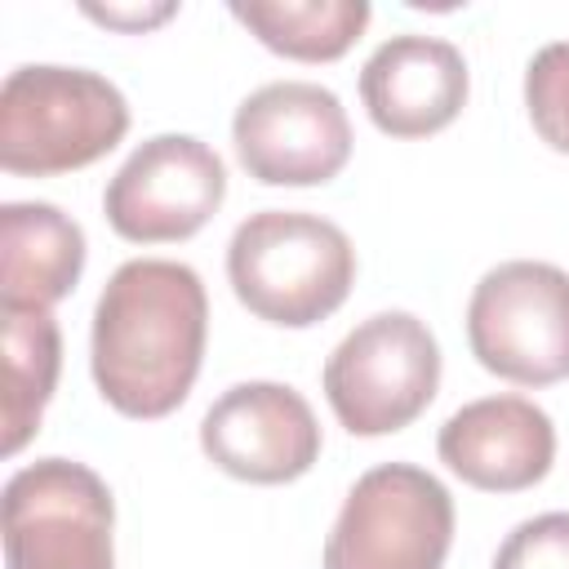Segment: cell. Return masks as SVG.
I'll list each match as a JSON object with an SVG mask.
<instances>
[{"label": "cell", "mask_w": 569, "mask_h": 569, "mask_svg": "<svg viewBox=\"0 0 569 569\" xmlns=\"http://www.w3.org/2000/svg\"><path fill=\"white\" fill-rule=\"evenodd\" d=\"M204 342L209 293L196 267L129 258L111 271L93 307L89 369L98 396L124 418H164L191 396Z\"/></svg>", "instance_id": "cell-1"}, {"label": "cell", "mask_w": 569, "mask_h": 569, "mask_svg": "<svg viewBox=\"0 0 569 569\" xmlns=\"http://www.w3.org/2000/svg\"><path fill=\"white\" fill-rule=\"evenodd\" d=\"M227 280L240 307L280 329H311L356 284L351 236L307 209L249 213L227 244Z\"/></svg>", "instance_id": "cell-2"}, {"label": "cell", "mask_w": 569, "mask_h": 569, "mask_svg": "<svg viewBox=\"0 0 569 569\" xmlns=\"http://www.w3.org/2000/svg\"><path fill=\"white\" fill-rule=\"evenodd\" d=\"M129 133L124 93L84 67L27 62L0 84V164L18 178H53L116 151Z\"/></svg>", "instance_id": "cell-3"}, {"label": "cell", "mask_w": 569, "mask_h": 569, "mask_svg": "<svg viewBox=\"0 0 569 569\" xmlns=\"http://www.w3.org/2000/svg\"><path fill=\"white\" fill-rule=\"evenodd\" d=\"M320 382L338 427L391 436L436 400L440 342L413 311H378L329 351Z\"/></svg>", "instance_id": "cell-4"}, {"label": "cell", "mask_w": 569, "mask_h": 569, "mask_svg": "<svg viewBox=\"0 0 569 569\" xmlns=\"http://www.w3.org/2000/svg\"><path fill=\"white\" fill-rule=\"evenodd\" d=\"M467 342L480 369L516 387L569 378V271L556 262H498L467 302Z\"/></svg>", "instance_id": "cell-5"}, {"label": "cell", "mask_w": 569, "mask_h": 569, "mask_svg": "<svg viewBox=\"0 0 569 569\" xmlns=\"http://www.w3.org/2000/svg\"><path fill=\"white\" fill-rule=\"evenodd\" d=\"M4 569H116L107 480L71 458H36L4 480Z\"/></svg>", "instance_id": "cell-6"}, {"label": "cell", "mask_w": 569, "mask_h": 569, "mask_svg": "<svg viewBox=\"0 0 569 569\" xmlns=\"http://www.w3.org/2000/svg\"><path fill=\"white\" fill-rule=\"evenodd\" d=\"M453 525V498L427 467L382 462L347 489L325 569H445Z\"/></svg>", "instance_id": "cell-7"}, {"label": "cell", "mask_w": 569, "mask_h": 569, "mask_svg": "<svg viewBox=\"0 0 569 569\" xmlns=\"http://www.w3.org/2000/svg\"><path fill=\"white\" fill-rule=\"evenodd\" d=\"M231 147L262 187H320L351 160V120L316 80H271L231 116Z\"/></svg>", "instance_id": "cell-8"}, {"label": "cell", "mask_w": 569, "mask_h": 569, "mask_svg": "<svg viewBox=\"0 0 569 569\" xmlns=\"http://www.w3.org/2000/svg\"><path fill=\"white\" fill-rule=\"evenodd\" d=\"M227 200V164L191 133H156L111 173L107 227L129 244L191 240Z\"/></svg>", "instance_id": "cell-9"}, {"label": "cell", "mask_w": 569, "mask_h": 569, "mask_svg": "<svg viewBox=\"0 0 569 569\" xmlns=\"http://www.w3.org/2000/svg\"><path fill=\"white\" fill-rule=\"evenodd\" d=\"M320 422L302 391L284 382H236L200 418L204 458L244 485H289L320 458Z\"/></svg>", "instance_id": "cell-10"}, {"label": "cell", "mask_w": 569, "mask_h": 569, "mask_svg": "<svg viewBox=\"0 0 569 569\" xmlns=\"http://www.w3.org/2000/svg\"><path fill=\"white\" fill-rule=\"evenodd\" d=\"M467 93V58L440 36H391L360 67V102L387 138H431L449 129Z\"/></svg>", "instance_id": "cell-11"}, {"label": "cell", "mask_w": 569, "mask_h": 569, "mask_svg": "<svg viewBox=\"0 0 569 569\" xmlns=\"http://www.w3.org/2000/svg\"><path fill=\"white\" fill-rule=\"evenodd\" d=\"M440 462L471 489L520 493L556 462V427L525 396H485L453 409L436 436Z\"/></svg>", "instance_id": "cell-12"}, {"label": "cell", "mask_w": 569, "mask_h": 569, "mask_svg": "<svg viewBox=\"0 0 569 569\" xmlns=\"http://www.w3.org/2000/svg\"><path fill=\"white\" fill-rule=\"evenodd\" d=\"M84 271V227L49 200H9L0 209V307L49 311Z\"/></svg>", "instance_id": "cell-13"}, {"label": "cell", "mask_w": 569, "mask_h": 569, "mask_svg": "<svg viewBox=\"0 0 569 569\" xmlns=\"http://www.w3.org/2000/svg\"><path fill=\"white\" fill-rule=\"evenodd\" d=\"M62 369V333L49 311H4V405L0 449L13 458L44 418Z\"/></svg>", "instance_id": "cell-14"}, {"label": "cell", "mask_w": 569, "mask_h": 569, "mask_svg": "<svg viewBox=\"0 0 569 569\" xmlns=\"http://www.w3.org/2000/svg\"><path fill=\"white\" fill-rule=\"evenodd\" d=\"M231 18L280 58L333 62L360 40L373 9L365 0H236Z\"/></svg>", "instance_id": "cell-15"}, {"label": "cell", "mask_w": 569, "mask_h": 569, "mask_svg": "<svg viewBox=\"0 0 569 569\" xmlns=\"http://www.w3.org/2000/svg\"><path fill=\"white\" fill-rule=\"evenodd\" d=\"M525 111L533 133L569 156V40L542 44L525 67Z\"/></svg>", "instance_id": "cell-16"}, {"label": "cell", "mask_w": 569, "mask_h": 569, "mask_svg": "<svg viewBox=\"0 0 569 569\" xmlns=\"http://www.w3.org/2000/svg\"><path fill=\"white\" fill-rule=\"evenodd\" d=\"M493 569H569V511H542L520 520L502 538Z\"/></svg>", "instance_id": "cell-17"}, {"label": "cell", "mask_w": 569, "mask_h": 569, "mask_svg": "<svg viewBox=\"0 0 569 569\" xmlns=\"http://www.w3.org/2000/svg\"><path fill=\"white\" fill-rule=\"evenodd\" d=\"M84 13L93 22H107V27H120V31H147V27L164 22V18H173V4H156V9H116V4L98 9V4H84Z\"/></svg>", "instance_id": "cell-18"}]
</instances>
